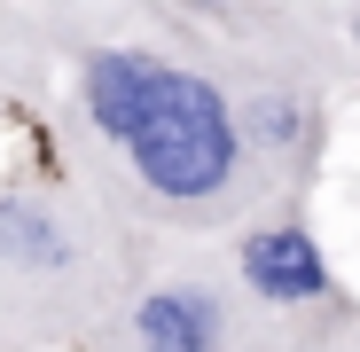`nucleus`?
Masks as SVG:
<instances>
[{"label": "nucleus", "mask_w": 360, "mask_h": 352, "mask_svg": "<svg viewBox=\"0 0 360 352\" xmlns=\"http://www.w3.org/2000/svg\"><path fill=\"white\" fill-rule=\"evenodd\" d=\"M134 157V181L172 204V211H212L227 188H235V172H243V117H235V102L196 79V71H172L157 79L149 110L134 117V133L117 141Z\"/></svg>", "instance_id": "f257e3e1"}, {"label": "nucleus", "mask_w": 360, "mask_h": 352, "mask_svg": "<svg viewBox=\"0 0 360 352\" xmlns=\"http://www.w3.org/2000/svg\"><path fill=\"white\" fill-rule=\"evenodd\" d=\"M235 274H243V289L259 306H274V313H306V306L329 298V259H321L306 219H259V227H243Z\"/></svg>", "instance_id": "f03ea898"}, {"label": "nucleus", "mask_w": 360, "mask_h": 352, "mask_svg": "<svg viewBox=\"0 0 360 352\" xmlns=\"http://www.w3.org/2000/svg\"><path fill=\"white\" fill-rule=\"evenodd\" d=\"M141 352H227V306L212 282H157L134 306Z\"/></svg>", "instance_id": "7ed1b4c3"}, {"label": "nucleus", "mask_w": 360, "mask_h": 352, "mask_svg": "<svg viewBox=\"0 0 360 352\" xmlns=\"http://www.w3.org/2000/svg\"><path fill=\"white\" fill-rule=\"evenodd\" d=\"M157 79H165L157 55H134V47L94 55V63H86V126H94L102 141H126L134 117H141L149 94H157Z\"/></svg>", "instance_id": "20e7f679"}, {"label": "nucleus", "mask_w": 360, "mask_h": 352, "mask_svg": "<svg viewBox=\"0 0 360 352\" xmlns=\"http://www.w3.org/2000/svg\"><path fill=\"white\" fill-rule=\"evenodd\" d=\"M352 39H360V8H352Z\"/></svg>", "instance_id": "39448f33"}, {"label": "nucleus", "mask_w": 360, "mask_h": 352, "mask_svg": "<svg viewBox=\"0 0 360 352\" xmlns=\"http://www.w3.org/2000/svg\"><path fill=\"white\" fill-rule=\"evenodd\" d=\"M196 8H219V0H196Z\"/></svg>", "instance_id": "423d86ee"}]
</instances>
